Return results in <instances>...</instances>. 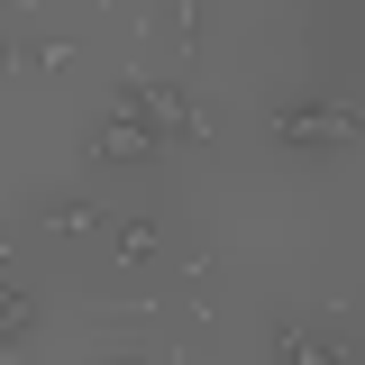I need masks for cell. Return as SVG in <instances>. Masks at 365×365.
Segmentation results:
<instances>
[{
	"mask_svg": "<svg viewBox=\"0 0 365 365\" xmlns=\"http://www.w3.org/2000/svg\"><path fill=\"white\" fill-rule=\"evenodd\" d=\"M265 137H274L283 165H338V155L365 146V101H347V91H283L265 110Z\"/></svg>",
	"mask_w": 365,
	"mask_h": 365,
	"instance_id": "6da1fadb",
	"label": "cell"
},
{
	"mask_svg": "<svg viewBox=\"0 0 365 365\" xmlns=\"http://www.w3.org/2000/svg\"><path fill=\"white\" fill-rule=\"evenodd\" d=\"M119 110L155 119L174 155H192V146H210V137H220V101H201L182 73H119Z\"/></svg>",
	"mask_w": 365,
	"mask_h": 365,
	"instance_id": "7a4b0ae2",
	"label": "cell"
},
{
	"mask_svg": "<svg viewBox=\"0 0 365 365\" xmlns=\"http://www.w3.org/2000/svg\"><path fill=\"white\" fill-rule=\"evenodd\" d=\"M265 365H365V329L319 319V311H283L265 329Z\"/></svg>",
	"mask_w": 365,
	"mask_h": 365,
	"instance_id": "3957f363",
	"label": "cell"
},
{
	"mask_svg": "<svg viewBox=\"0 0 365 365\" xmlns=\"http://www.w3.org/2000/svg\"><path fill=\"white\" fill-rule=\"evenodd\" d=\"M83 155H91V165H110V174H155L174 146H165L155 119H137V110L110 101V119H91V146H83Z\"/></svg>",
	"mask_w": 365,
	"mask_h": 365,
	"instance_id": "277c9868",
	"label": "cell"
},
{
	"mask_svg": "<svg viewBox=\"0 0 365 365\" xmlns=\"http://www.w3.org/2000/svg\"><path fill=\"white\" fill-rule=\"evenodd\" d=\"M37 237H55V247H101V237H110V201L83 192V182H73V192H46L37 201Z\"/></svg>",
	"mask_w": 365,
	"mask_h": 365,
	"instance_id": "5b68a950",
	"label": "cell"
},
{
	"mask_svg": "<svg viewBox=\"0 0 365 365\" xmlns=\"http://www.w3.org/2000/svg\"><path fill=\"white\" fill-rule=\"evenodd\" d=\"M110 265H128V274H146V265H165V247H174V228H165V210H110Z\"/></svg>",
	"mask_w": 365,
	"mask_h": 365,
	"instance_id": "8992f818",
	"label": "cell"
},
{
	"mask_svg": "<svg viewBox=\"0 0 365 365\" xmlns=\"http://www.w3.org/2000/svg\"><path fill=\"white\" fill-rule=\"evenodd\" d=\"M37 319H46V302L28 292V274H9V283H0V347H28Z\"/></svg>",
	"mask_w": 365,
	"mask_h": 365,
	"instance_id": "52a82bcc",
	"label": "cell"
},
{
	"mask_svg": "<svg viewBox=\"0 0 365 365\" xmlns=\"http://www.w3.org/2000/svg\"><path fill=\"white\" fill-rule=\"evenodd\" d=\"M347 64L365 73V0H356V19H347Z\"/></svg>",
	"mask_w": 365,
	"mask_h": 365,
	"instance_id": "ba28073f",
	"label": "cell"
},
{
	"mask_svg": "<svg viewBox=\"0 0 365 365\" xmlns=\"http://www.w3.org/2000/svg\"><path fill=\"white\" fill-rule=\"evenodd\" d=\"M101 365H146V356H137V347H101Z\"/></svg>",
	"mask_w": 365,
	"mask_h": 365,
	"instance_id": "9c48e42d",
	"label": "cell"
}]
</instances>
